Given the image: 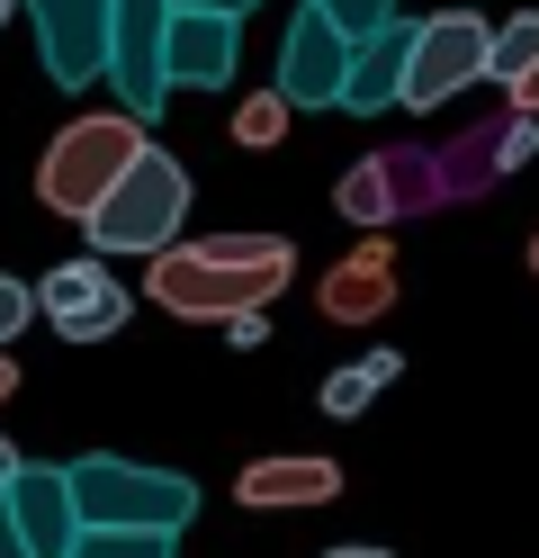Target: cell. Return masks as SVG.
<instances>
[{
    "label": "cell",
    "mask_w": 539,
    "mask_h": 558,
    "mask_svg": "<svg viewBox=\"0 0 539 558\" xmlns=\"http://www.w3.org/2000/svg\"><path fill=\"white\" fill-rule=\"evenodd\" d=\"M297 279V243L287 234H198L144 262V298L180 325H234L252 306H279Z\"/></svg>",
    "instance_id": "1"
},
{
    "label": "cell",
    "mask_w": 539,
    "mask_h": 558,
    "mask_svg": "<svg viewBox=\"0 0 539 558\" xmlns=\"http://www.w3.org/2000/svg\"><path fill=\"white\" fill-rule=\"evenodd\" d=\"M144 154H154V135H144L126 109H108V118H72L54 145H46V162H36V198H46L54 217H72V226H90V217H99V198L118 190Z\"/></svg>",
    "instance_id": "2"
},
{
    "label": "cell",
    "mask_w": 539,
    "mask_h": 558,
    "mask_svg": "<svg viewBox=\"0 0 539 558\" xmlns=\"http://www.w3.org/2000/svg\"><path fill=\"white\" fill-rule=\"evenodd\" d=\"M72 505H82L90 532H162V541H180L198 522V486L180 469H135V460L90 450V460H72Z\"/></svg>",
    "instance_id": "3"
},
{
    "label": "cell",
    "mask_w": 539,
    "mask_h": 558,
    "mask_svg": "<svg viewBox=\"0 0 539 558\" xmlns=\"http://www.w3.org/2000/svg\"><path fill=\"white\" fill-rule=\"evenodd\" d=\"M180 217H189V171L154 145L118 190L99 198V217H90L82 234L99 243L108 262H118V253H144V262H154V253H171V243H180Z\"/></svg>",
    "instance_id": "4"
},
{
    "label": "cell",
    "mask_w": 539,
    "mask_h": 558,
    "mask_svg": "<svg viewBox=\"0 0 539 558\" xmlns=\"http://www.w3.org/2000/svg\"><path fill=\"white\" fill-rule=\"evenodd\" d=\"M171 19L180 0H118V19H108V90L126 99L135 126L171 109Z\"/></svg>",
    "instance_id": "5"
},
{
    "label": "cell",
    "mask_w": 539,
    "mask_h": 558,
    "mask_svg": "<svg viewBox=\"0 0 539 558\" xmlns=\"http://www.w3.org/2000/svg\"><path fill=\"white\" fill-rule=\"evenodd\" d=\"M494 63V27L477 10H441V19H414V63H405V109H441V99L477 90Z\"/></svg>",
    "instance_id": "6"
},
{
    "label": "cell",
    "mask_w": 539,
    "mask_h": 558,
    "mask_svg": "<svg viewBox=\"0 0 539 558\" xmlns=\"http://www.w3.org/2000/svg\"><path fill=\"white\" fill-rule=\"evenodd\" d=\"M36 19V63H46L54 90H90L108 82V19L118 0H19Z\"/></svg>",
    "instance_id": "7"
},
{
    "label": "cell",
    "mask_w": 539,
    "mask_h": 558,
    "mask_svg": "<svg viewBox=\"0 0 539 558\" xmlns=\"http://www.w3.org/2000/svg\"><path fill=\"white\" fill-rule=\"evenodd\" d=\"M342 82H351V37L306 0V10L287 19V37H279V73H270V90L287 99V109H342Z\"/></svg>",
    "instance_id": "8"
},
{
    "label": "cell",
    "mask_w": 539,
    "mask_h": 558,
    "mask_svg": "<svg viewBox=\"0 0 539 558\" xmlns=\"http://www.w3.org/2000/svg\"><path fill=\"white\" fill-rule=\"evenodd\" d=\"M36 316H46L63 342H108V333H126L135 298L99 262H54L46 279H36Z\"/></svg>",
    "instance_id": "9"
},
{
    "label": "cell",
    "mask_w": 539,
    "mask_h": 558,
    "mask_svg": "<svg viewBox=\"0 0 539 558\" xmlns=\"http://www.w3.org/2000/svg\"><path fill=\"white\" fill-rule=\"evenodd\" d=\"M10 513H19V532H27L36 558H72L82 532H90L82 505H72V469H36V460L10 477Z\"/></svg>",
    "instance_id": "10"
},
{
    "label": "cell",
    "mask_w": 539,
    "mask_h": 558,
    "mask_svg": "<svg viewBox=\"0 0 539 558\" xmlns=\"http://www.w3.org/2000/svg\"><path fill=\"white\" fill-rule=\"evenodd\" d=\"M234 496L252 513H297V505H333L342 496V469L323 460V450H279V460H252L234 477Z\"/></svg>",
    "instance_id": "11"
},
{
    "label": "cell",
    "mask_w": 539,
    "mask_h": 558,
    "mask_svg": "<svg viewBox=\"0 0 539 558\" xmlns=\"http://www.w3.org/2000/svg\"><path fill=\"white\" fill-rule=\"evenodd\" d=\"M315 306H323L333 325H369V316H387V306H395V243H387V234H359V253L323 270Z\"/></svg>",
    "instance_id": "12"
},
{
    "label": "cell",
    "mask_w": 539,
    "mask_h": 558,
    "mask_svg": "<svg viewBox=\"0 0 539 558\" xmlns=\"http://www.w3.org/2000/svg\"><path fill=\"white\" fill-rule=\"evenodd\" d=\"M234 63H243V19H216V10L171 19V90H225Z\"/></svg>",
    "instance_id": "13"
},
{
    "label": "cell",
    "mask_w": 539,
    "mask_h": 558,
    "mask_svg": "<svg viewBox=\"0 0 539 558\" xmlns=\"http://www.w3.org/2000/svg\"><path fill=\"white\" fill-rule=\"evenodd\" d=\"M405 63H414V19H395V27H378V37H359V46H351L342 109H351V118L405 109Z\"/></svg>",
    "instance_id": "14"
},
{
    "label": "cell",
    "mask_w": 539,
    "mask_h": 558,
    "mask_svg": "<svg viewBox=\"0 0 539 558\" xmlns=\"http://www.w3.org/2000/svg\"><path fill=\"white\" fill-rule=\"evenodd\" d=\"M395 162H405V154H369V162H351L333 181L342 226H359V234H387L395 226Z\"/></svg>",
    "instance_id": "15"
},
{
    "label": "cell",
    "mask_w": 539,
    "mask_h": 558,
    "mask_svg": "<svg viewBox=\"0 0 539 558\" xmlns=\"http://www.w3.org/2000/svg\"><path fill=\"white\" fill-rule=\"evenodd\" d=\"M395 369H405V361H395V352H369V361H351V369H333V378H323V414H333V424H351V414H369L378 405V388H387V378Z\"/></svg>",
    "instance_id": "16"
},
{
    "label": "cell",
    "mask_w": 539,
    "mask_h": 558,
    "mask_svg": "<svg viewBox=\"0 0 539 558\" xmlns=\"http://www.w3.org/2000/svg\"><path fill=\"white\" fill-rule=\"evenodd\" d=\"M530 73H539V10L503 19L494 27V63H486V82H503V90H522Z\"/></svg>",
    "instance_id": "17"
},
{
    "label": "cell",
    "mask_w": 539,
    "mask_h": 558,
    "mask_svg": "<svg viewBox=\"0 0 539 558\" xmlns=\"http://www.w3.org/2000/svg\"><path fill=\"white\" fill-rule=\"evenodd\" d=\"M287 126H297V109H287L279 90H252L243 109H234V145L243 154H270V145H287Z\"/></svg>",
    "instance_id": "18"
},
{
    "label": "cell",
    "mask_w": 539,
    "mask_h": 558,
    "mask_svg": "<svg viewBox=\"0 0 539 558\" xmlns=\"http://www.w3.org/2000/svg\"><path fill=\"white\" fill-rule=\"evenodd\" d=\"M315 10L333 19L351 46H359V37H378V27H395V0H315Z\"/></svg>",
    "instance_id": "19"
},
{
    "label": "cell",
    "mask_w": 539,
    "mask_h": 558,
    "mask_svg": "<svg viewBox=\"0 0 539 558\" xmlns=\"http://www.w3.org/2000/svg\"><path fill=\"white\" fill-rule=\"evenodd\" d=\"M72 558H171V541L162 532H82Z\"/></svg>",
    "instance_id": "20"
},
{
    "label": "cell",
    "mask_w": 539,
    "mask_h": 558,
    "mask_svg": "<svg viewBox=\"0 0 539 558\" xmlns=\"http://www.w3.org/2000/svg\"><path fill=\"white\" fill-rule=\"evenodd\" d=\"M530 154H539V118H530V109H522V118H513V126H503V135H494V171H522V162H530Z\"/></svg>",
    "instance_id": "21"
},
{
    "label": "cell",
    "mask_w": 539,
    "mask_h": 558,
    "mask_svg": "<svg viewBox=\"0 0 539 558\" xmlns=\"http://www.w3.org/2000/svg\"><path fill=\"white\" fill-rule=\"evenodd\" d=\"M19 325H36V289H27V279H0V352H10Z\"/></svg>",
    "instance_id": "22"
},
{
    "label": "cell",
    "mask_w": 539,
    "mask_h": 558,
    "mask_svg": "<svg viewBox=\"0 0 539 558\" xmlns=\"http://www.w3.org/2000/svg\"><path fill=\"white\" fill-rule=\"evenodd\" d=\"M225 342H234V352H261V342H270V316H261V306H252V316H234Z\"/></svg>",
    "instance_id": "23"
},
{
    "label": "cell",
    "mask_w": 539,
    "mask_h": 558,
    "mask_svg": "<svg viewBox=\"0 0 539 558\" xmlns=\"http://www.w3.org/2000/svg\"><path fill=\"white\" fill-rule=\"evenodd\" d=\"M0 558H36L27 532H19V513H10V486H0Z\"/></svg>",
    "instance_id": "24"
},
{
    "label": "cell",
    "mask_w": 539,
    "mask_h": 558,
    "mask_svg": "<svg viewBox=\"0 0 539 558\" xmlns=\"http://www.w3.org/2000/svg\"><path fill=\"white\" fill-rule=\"evenodd\" d=\"M180 10H216V19H243V10H261V0H180Z\"/></svg>",
    "instance_id": "25"
},
{
    "label": "cell",
    "mask_w": 539,
    "mask_h": 558,
    "mask_svg": "<svg viewBox=\"0 0 539 558\" xmlns=\"http://www.w3.org/2000/svg\"><path fill=\"white\" fill-rule=\"evenodd\" d=\"M19 469H27V460H19V441H10V433H0V486H10Z\"/></svg>",
    "instance_id": "26"
},
{
    "label": "cell",
    "mask_w": 539,
    "mask_h": 558,
    "mask_svg": "<svg viewBox=\"0 0 539 558\" xmlns=\"http://www.w3.org/2000/svg\"><path fill=\"white\" fill-rule=\"evenodd\" d=\"M513 109H530V118H539V73H530V82L513 90Z\"/></svg>",
    "instance_id": "27"
},
{
    "label": "cell",
    "mask_w": 539,
    "mask_h": 558,
    "mask_svg": "<svg viewBox=\"0 0 539 558\" xmlns=\"http://www.w3.org/2000/svg\"><path fill=\"white\" fill-rule=\"evenodd\" d=\"M10 388H19V361H10V352H0V405H10Z\"/></svg>",
    "instance_id": "28"
},
{
    "label": "cell",
    "mask_w": 539,
    "mask_h": 558,
    "mask_svg": "<svg viewBox=\"0 0 539 558\" xmlns=\"http://www.w3.org/2000/svg\"><path fill=\"white\" fill-rule=\"evenodd\" d=\"M323 558H395V549H323Z\"/></svg>",
    "instance_id": "29"
},
{
    "label": "cell",
    "mask_w": 539,
    "mask_h": 558,
    "mask_svg": "<svg viewBox=\"0 0 539 558\" xmlns=\"http://www.w3.org/2000/svg\"><path fill=\"white\" fill-rule=\"evenodd\" d=\"M530 279H539V234H530Z\"/></svg>",
    "instance_id": "30"
},
{
    "label": "cell",
    "mask_w": 539,
    "mask_h": 558,
    "mask_svg": "<svg viewBox=\"0 0 539 558\" xmlns=\"http://www.w3.org/2000/svg\"><path fill=\"white\" fill-rule=\"evenodd\" d=\"M0 19H19V0H0Z\"/></svg>",
    "instance_id": "31"
}]
</instances>
